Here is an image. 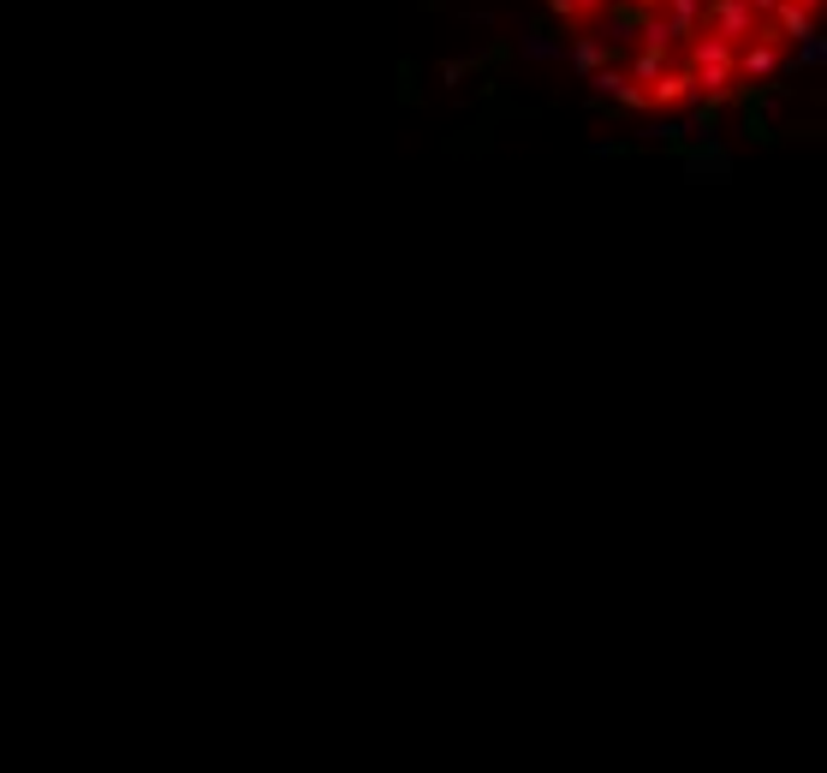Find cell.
I'll list each match as a JSON object with an SVG mask.
<instances>
[{
	"label": "cell",
	"instance_id": "cell-9",
	"mask_svg": "<svg viewBox=\"0 0 827 773\" xmlns=\"http://www.w3.org/2000/svg\"><path fill=\"white\" fill-rule=\"evenodd\" d=\"M631 7H661V0H631Z\"/></svg>",
	"mask_w": 827,
	"mask_h": 773
},
{
	"label": "cell",
	"instance_id": "cell-4",
	"mask_svg": "<svg viewBox=\"0 0 827 773\" xmlns=\"http://www.w3.org/2000/svg\"><path fill=\"white\" fill-rule=\"evenodd\" d=\"M691 96H696L691 72H661V78L649 84V101H661V108H679V101H691Z\"/></svg>",
	"mask_w": 827,
	"mask_h": 773
},
{
	"label": "cell",
	"instance_id": "cell-1",
	"mask_svg": "<svg viewBox=\"0 0 827 773\" xmlns=\"http://www.w3.org/2000/svg\"><path fill=\"white\" fill-rule=\"evenodd\" d=\"M732 48L738 42H727V36H696L691 42V84L696 90H708V96H727L732 90Z\"/></svg>",
	"mask_w": 827,
	"mask_h": 773
},
{
	"label": "cell",
	"instance_id": "cell-3",
	"mask_svg": "<svg viewBox=\"0 0 827 773\" xmlns=\"http://www.w3.org/2000/svg\"><path fill=\"white\" fill-rule=\"evenodd\" d=\"M774 24H780V36H792V42H804V36H816V12L798 7V0H774Z\"/></svg>",
	"mask_w": 827,
	"mask_h": 773
},
{
	"label": "cell",
	"instance_id": "cell-5",
	"mask_svg": "<svg viewBox=\"0 0 827 773\" xmlns=\"http://www.w3.org/2000/svg\"><path fill=\"white\" fill-rule=\"evenodd\" d=\"M661 72H667V48H649V42H643V54L631 60V78H638V84H655Z\"/></svg>",
	"mask_w": 827,
	"mask_h": 773
},
{
	"label": "cell",
	"instance_id": "cell-2",
	"mask_svg": "<svg viewBox=\"0 0 827 773\" xmlns=\"http://www.w3.org/2000/svg\"><path fill=\"white\" fill-rule=\"evenodd\" d=\"M703 18H708V30H715V36H727V42H744V36H756V18H762V12L750 7V0H715Z\"/></svg>",
	"mask_w": 827,
	"mask_h": 773
},
{
	"label": "cell",
	"instance_id": "cell-6",
	"mask_svg": "<svg viewBox=\"0 0 827 773\" xmlns=\"http://www.w3.org/2000/svg\"><path fill=\"white\" fill-rule=\"evenodd\" d=\"M571 66H578V72H595V66H607V42H595V36H583V42L571 48Z\"/></svg>",
	"mask_w": 827,
	"mask_h": 773
},
{
	"label": "cell",
	"instance_id": "cell-10",
	"mask_svg": "<svg viewBox=\"0 0 827 773\" xmlns=\"http://www.w3.org/2000/svg\"><path fill=\"white\" fill-rule=\"evenodd\" d=\"M583 7H595V0H578V12H583Z\"/></svg>",
	"mask_w": 827,
	"mask_h": 773
},
{
	"label": "cell",
	"instance_id": "cell-7",
	"mask_svg": "<svg viewBox=\"0 0 827 773\" xmlns=\"http://www.w3.org/2000/svg\"><path fill=\"white\" fill-rule=\"evenodd\" d=\"M667 12H672V18H679L684 24V30H696V24H703V0H667Z\"/></svg>",
	"mask_w": 827,
	"mask_h": 773
},
{
	"label": "cell",
	"instance_id": "cell-8",
	"mask_svg": "<svg viewBox=\"0 0 827 773\" xmlns=\"http://www.w3.org/2000/svg\"><path fill=\"white\" fill-rule=\"evenodd\" d=\"M798 7H810V12H816V7H822V0H798Z\"/></svg>",
	"mask_w": 827,
	"mask_h": 773
}]
</instances>
